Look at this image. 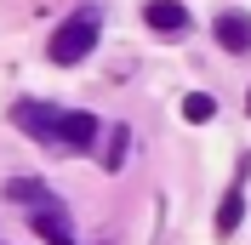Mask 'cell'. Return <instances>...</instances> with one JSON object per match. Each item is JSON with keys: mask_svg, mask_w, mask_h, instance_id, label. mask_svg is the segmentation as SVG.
<instances>
[{"mask_svg": "<svg viewBox=\"0 0 251 245\" xmlns=\"http://www.w3.org/2000/svg\"><path fill=\"white\" fill-rule=\"evenodd\" d=\"M92 46H97V17H92V12H75L69 23H57V34L46 40V57L69 69V63L92 57Z\"/></svg>", "mask_w": 251, "mask_h": 245, "instance_id": "6da1fadb", "label": "cell"}, {"mask_svg": "<svg viewBox=\"0 0 251 245\" xmlns=\"http://www.w3.org/2000/svg\"><path fill=\"white\" fill-rule=\"evenodd\" d=\"M97 137H103V125H97L92 114H57V137H51V143H63V148H80V154H86Z\"/></svg>", "mask_w": 251, "mask_h": 245, "instance_id": "7a4b0ae2", "label": "cell"}, {"mask_svg": "<svg viewBox=\"0 0 251 245\" xmlns=\"http://www.w3.org/2000/svg\"><path fill=\"white\" fill-rule=\"evenodd\" d=\"M143 23L154 34H188V6L183 0H149L143 6Z\"/></svg>", "mask_w": 251, "mask_h": 245, "instance_id": "3957f363", "label": "cell"}, {"mask_svg": "<svg viewBox=\"0 0 251 245\" xmlns=\"http://www.w3.org/2000/svg\"><path fill=\"white\" fill-rule=\"evenodd\" d=\"M57 114H63V108H46V103H17V108H12V120L23 125L29 137H40V143L57 137Z\"/></svg>", "mask_w": 251, "mask_h": 245, "instance_id": "277c9868", "label": "cell"}, {"mask_svg": "<svg viewBox=\"0 0 251 245\" xmlns=\"http://www.w3.org/2000/svg\"><path fill=\"white\" fill-rule=\"evenodd\" d=\"M29 228L40 234L46 245H75V240H69V217H63V205H51V199H40V205H34Z\"/></svg>", "mask_w": 251, "mask_h": 245, "instance_id": "5b68a950", "label": "cell"}, {"mask_svg": "<svg viewBox=\"0 0 251 245\" xmlns=\"http://www.w3.org/2000/svg\"><path fill=\"white\" fill-rule=\"evenodd\" d=\"M217 46L223 51H251V17L246 12H223L217 17Z\"/></svg>", "mask_w": 251, "mask_h": 245, "instance_id": "8992f818", "label": "cell"}, {"mask_svg": "<svg viewBox=\"0 0 251 245\" xmlns=\"http://www.w3.org/2000/svg\"><path fill=\"white\" fill-rule=\"evenodd\" d=\"M109 137H103V166L109 171H120L126 166V148H131V125H103Z\"/></svg>", "mask_w": 251, "mask_h": 245, "instance_id": "52a82bcc", "label": "cell"}, {"mask_svg": "<svg viewBox=\"0 0 251 245\" xmlns=\"http://www.w3.org/2000/svg\"><path fill=\"white\" fill-rule=\"evenodd\" d=\"M240 217H246V194H240V188H228V194H223V205H217V234H234Z\"/></svg>", "mask_w": 251, "mask_h": 245, "instance_id": "ba28073f", "label": "cell"}, {"mask_svg": "<svg viewBox=\"0 0 251 245\" xmlns=\"http://www.w3.org/2000/svg\"><path fill=\"white\" fill-rule=\"evenodd\" d=\"M211 114H217V103H211V97H205V92H188V97H183V120L205 125V120H211Z\"/></svg>", "mask_w": 251, "mask_h": 245, "instance_id": "9c48e42d", "label": "cell"}, {"mask_svg": "<svg viewBox=\"0 0 251 245\" xmlns=\"http://www.w3.org/2000/svg\"><path fill=\"white\" fill-rule=\"evenodd\" d=\"M6 194H12V199H23V205H40V199H46V188H40V183H29V177H12V188H6Z\"/></svg>", "mask_w": 251, "mask_h": 245, "instance_id": "30bf717a", "label": "cell"}, {"mask_svg": "<svg viewBox=\"0 0 251 245\" xmlns=\"http://www.w3.org/2000/svg\"><path fill=\"white\" fill-rule=\"evenodd\" d=\"M246 114H251V97H246Z\"/></svg>", "mask_w": 251, "mask_h": 245, "instance_id": "8fae6325", "label": "cell"}]
</instances>
